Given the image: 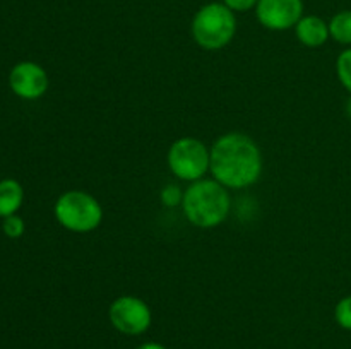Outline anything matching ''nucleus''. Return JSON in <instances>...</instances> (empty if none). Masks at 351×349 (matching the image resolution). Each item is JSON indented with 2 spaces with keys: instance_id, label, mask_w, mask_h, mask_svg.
Returning a JSON list of instances; mask_svg holds the SVG:
<instances>
[{
  "instance_id": "1",
  "label": "nucleus",
  "mask_w": 351,
  "mask_h": 349,
  "mask_svg": "<svg viewBox=\"0 0 351 349\" xmlns=\"http://www.w3.org/2000/svg\"><path fill=\"white\" fill-rule=\"evenodd\" d=\"M209 170L223 187H250L263 173V154L256 140L245 133H225L213 144Z\"/></svg>"
},
{
  "instance_id": "2",
  "label": "nucleus",
  "mask_w": 351,
  "mask_h": 349,
  "mask_svg": "<svg viewBox=\"0 0 351 349\" xmlns=\"http://www.w3.org/2000/svg\"><path fill=\"white\" fill-rule=\"evenodd\" d=\"M184 214L194 226L202 229L215 228L221 224L230 214L232 201L228 188L216 180L192 181L191 187L184 192L182 201Z\"/></svg>"
},
{
  "instance_id": "3",
  "label": "nucleus",
  "mask_w": 351,
  "mask_h": 349,
  "mask_svg": "<svg viewBox=\"0 0 351 349\" xmlns=\"http://www.w3.org/2000/svg\"><path fill=\"white\" fill-rule=\"evenodd\" d=\"M237 19L225 3H208L201 7L192 21V36L204 50H219L233 40Z\"/></svg>"
},
{
  "instance_id": "4",
  "label": "nucleus",
  "mask_w": 351,
  "mask_h": 349,
  "mask_svg": "<svg viewBox=\"0 0 351 349\" xmlns=\"http://www.w3.org/2000/svg\"><path fill=\"white\" fill-rule=\"evenodd\" d=\"M55 218L72 233H91L101 224L103 207L91 194L82 190H69L55 202Z\"/></svg>"
},
{
  "instance_id": "5",
  "label": "nucleus",
  "mask_w": 351,
  "mask_h": 349,
  "mask_svg": "<svg viewBox=\"0 0 351 349\" xmlns=\"http://www.w3.org/2000/svg\"><path fill=\"white\" fill-rule=\"evenodd\" d=\"M211 164V151L202 140L182 137L168 149V166L171 173L185 181L202 180Z\"/></svg>"
},
{
  "instance_id": "6",
  "label": "nucleus",
  "mask_w": 351,
  "mask_h": 349,
  "mask_svg": "<svg viewBox=\"0 0 351 349\" xmlns=\"http://www.w3.org/2000/svg\"><path fill=\"white\" fill-rule=\"evenodd\" d=\"M108 318L113 327L125 335H141L151 327L153 315L144 300L137 296H120L110 305Z\"/></svg>"
},
{
  "instance_id": "7",
  "label": "nucleus",
  "mask_w": 351,
  "mask_h": 349,
  "mask_svg": "<svg viewBox=\"0 0 351 349\" xmlns=\"http://www.w3.org/2000/svg\"><path fill=\"white\" fill-rule=\"evenodd\" d=\"M257 19L271 31H285L297 26L304 14L302 0H259Z\"/></svg>"
},
{
  "instance_id": "8",
  "label": "nucleus",
  "mask_w": 351,
  "mask_h": 349,
  "mask_svg": "<svg viewBox=\"0 0 351 349\" xmlns=\"http://www.w3.org/2000/svg\"><path fill=\"white\" fill-rule=\"evenodd\" d=\"M9 84L19 98L38 99L47 92L48 75L41 65L34 62H21L10 72Z\"/></svg>"
},
{
  "instance_id": "9",
  "label": "nucleus",
  "mask_w": 351,
  "mask_h": 349,
  "mask_svg": "<svg viewBox=\"0 0 351 349\" xmlns=\"http://www.w3.org/2000/svg\"><path fill=\"white\" fill-rule=\"evenodd\" d=\"M295 33L300 43H304L308 48H317L328 41L329 34V24L324 19L317 16H307L302 17L295 26Z\"/></svg>"
},
{
  "instance_id": "10",
  "label": "nucleus",
  "mask_w": 351,
  "mask_h": 349,
  "mask_svg": "<svg viewBox=\"0 0 351 349\" xmlns=\"http://www.w3.org/2000/svg\"><path fill=\"white\" fill-rule=\"evenodd\" d=\"M24 198L23 187L16 180H2L0 181V218L16 214L21 207Z\"/></svg>"
},
{
  "instance_id": "11",
  "label": "nucleus",
  "mask_w": 351,
  "mask_h": 349,
  "mask_svg": "<svg viewBox=\"0 0 351 349\" xmlns=\"http://www.w3.org/2000/svg\"><path fill=\"white\" fill-rule=\"evenodd\" d=\"M329 34L338 43L351 44V10L336 14L329 23Z\"/></svg>"
},
{
  "instance_id": "12",
  "label": "nucleus",
  "mask_w": 351,
  "mask_h": 349,
  "mask_svg": "<svg viewBox=\"0 0 351 349\" xmlns=\"http://www.w3.org/2000/svg\"><path fill=\"white\" fill-rule=\"evenodd\" d=\"M336 74H338L339 82L351 92V48L341 51V55L336 60Z\"/></svg>"
},
{
  "instance_id": "13",
  "label": "nucleus",
  "mask_w": 351,
  "mask_h": 349,
  "mask_svg": "<svg viewBox=\"0 0 351 349\" xmlns=\"http://www.w3.org/2000/svg\"><path fill=\"white\" fill-rule=\"evenodd\" d=\"M335 318L345 331H351V296H345L338 301L335 308Z\"/></svg>"
},
{
  "instance_id": "14",
  "label": "nucleus",
  "mask_w": 351,
  "mask_h": 349,
  "mask_svg": "<svg viewBox=\"0 0 351 349\" xmlns=\"http://www.w3.org/2000/svg\"><path fill=\"white\" fill-rule=\"evenodd\" d=\"M161 204L167 205V207H177L178 204H182L184 201V194L180 192V187L177 185H167V187L161 190Z\"/></svg>"
},
{
  "instance_id": "15",
  "label": "nucleus",
  "mask_w": 351,
  "mask_h": 349,
  "mask_svg": "<svg viewBox=\"0 0 351 349\" xmlns=\"http://www.w3.org/2000/svg\"><path fill=\"white\" fill-rule=\"evenodd\" d=\"M2 229L9 238H19L24 233V221L19 216H7V218H3Z\"/></svg>"
},
{
  "instance_id": "16",
  "label": "nucleus",
  "mask_w": 351,
  "mask_h": 349,
  "mask_svg": "<svg viewBox=\"0 0 351 349\" xmlns=\"http://www.w3.org/2000/svg\"><path fill=\"white\" fill-rule=\"evenodd\" d=\"M257 2L259 0H225V5L228 9L237 10V12H245V10H250L252 7H257Z\"/></svg>"
},
{
  "instance_id": "17",
  "label": "nucleus",
  "mask_w": 351,
  "mask_h": 349,
  "mask_svg": "<svg viewBox=\"0 0 351 349\" xmlns=\"http://www.w3.org/2000/svg\"><path fill=\"white\" fill-rule=\"evenodd\" d=\"M137 349H167L163 344H158V342H144Z\"/></svg>"
},
{
  "instance_id": "18",
  "label": "nucleus",
  "mask_w": 351,
  "mask_h": 349,
  "mask_svg": "<svg viewBox=\"0 0 351 349\" xmlns=\"http://www.w3.org/2000/svg\"><path fill=\"white\" fill-rule=\"evenodd\" d=\"M346 115H348L351 120V98L348 99V103H346Z\"/></svg>"
}]
</instances>
